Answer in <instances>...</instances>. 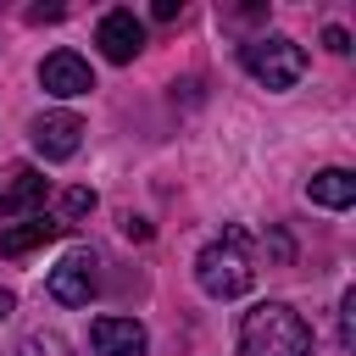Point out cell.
<instances>
[{"instance_id":"cell-4","label":"cell","mask_w":356,"mask_h":356,"mask_svg":"<svg viewBox=\"0 0 356 356\" xmlns=\"http://www.w3.org/2000/svg\"><path fill=\"white\" fill-rule=\"evenodd\" d=\"M44 289H50V300H61V306H89V295H95V256H89V250H67V256L50 267Z\"/></svg>"},{"instance_id":"cell-19","label":"cell","mask_w":356,"mask_h":356,"mask_svg":"<svg viewBox=\"0 0 356 356\" xmlns=\"http://www.w3.org/2000/svg\"><path fill=\"white\" fill-rule=\"evenodd\" d=\"M11 306H17V300H11L6 289H0V317H11Z\"/></svg>"},{"instance_id":"cell-2","label":"cell","mask_w":356,"mask_h":356,"mask_svg":"<svg viewBox=\"0 0 356 356\" xmlns=\"http://www.w3.org/2000/svg\"><path fill=\"white\" fill-rule=\"evenodd\" d=\"M195 284L211 300H239L256 284V256H250V234L245 228H222L200 256H195Z\"/></svg>"},{"instance_id":"cell-17","label":"cell","mask_w":356,"mask_h":356,"mask_svg":"<svg viewBox=\"0 0 356 356\" xmlns=\"http://www.w3.org/2000/svg\"><path fill=\"white\" fill-rule=\"evenodd\" d=\"M56 17H61V6H33L28 11V22H56Z\"/></svg>"},{"instance_id":"cell-16","label":"cell","mask_w":356,"mask_h":356,"mask_svg":"<svg viewBox=\"0 0 356 356\" xmlns=\"http://www.w3.org/2000/svg\"><path fill=\"white\" fill-rule=\"evenodd\" d=\"M122 234H128V239H150V222H145V217H128Z\"/></svg>"},{"instance_id":"cell-18","label":"cell","mask_w":356,"mask_h":356,"mask_svg":"<svg viewBox=\"0 0 356 356\" xmlns=\"http://www.w3.org/2000/svg\"><path fill=\"white\" fill-rule=\"evenodd\" d=\"M178 17V0H156V22H172Z\"/></svg>"},{"instance_id":"cell-8","label":"cell","mask_w":356,"mask_h":356,"mask_svg":"<svg viewBox=\"0 0 356 356\" xmlns=\"http://www.w3.org/2000/svg\"><path fill=\"white\" fill-rule=\"evenodd\" d=\"M78 145H83V122H78L72 111H44V117H33V150H39L44 161H67V156H78Z\"/></svg>"},{"instance_id":"cell-11","label":"cell","mask_w":356,"mask_h":356,"mask_svg":"<svg viewBox=\"0 0 356 356\" xmlns=\"http://www.w3.org/2000/svg\"><path fill=\"white\" fill-rule=\"evenodd\" d=\"M306 200H312V206H328V211H345V206L356 200V178H350L345 167H323V172L306 184Z\"/></svg>"},{"instance_id":"cell-14","label":"cell","mask_w":356,"mask_h":356,"mask_svg":"<svg viewBox=\"0 0 356 356\" xmlns=\"http://www.w3.org/2000/svg\"><path fill=\"white\" fill-rule=\"evenodd\" d=\"M350 312H356V289H345V295H339V345H345V350L356 345V328H350Z\"/></svg>"},{"instance_id":"cell-5","label":"cell","mask_w":356,"mask_h":356,"mask_svg":"<svg viewBox=\"0 0 356 356\" xmlns=\"http://www.w3.org/2000/svg\"><path fill=\"white\" fill-rule=\"evenodd\" d=\"M44 206V172H33V167H0V222H11V217H33Z\"/></svg>"},{"instance_id":"cell-1","label":"cell","mask_w":356,"mask_h":356,"mask_svg":"<svg viewBox=\"0 0 356 356\" xmlns=\"http://www.w3.org/2000/svg\"><path fill=\"white\" fill-rule=\"evenodd\" d=\"M239 356H312V328L289 300H261L239 317Z\"/></svg>"},{"instance_id":"cell-13","label":"cell","mask_w":356,"mask_h":356,"mask_svg":"<svg viewBox=\"0 0 356 356\" xmlns=\"http://www.w3.org/2000/svg\"><path fill=\"white\" fill-rule=\"evenodd\" d=\"M61 211H67V217H89V211H95V189H67V195H61Z\"/></svg>"},{"instance_id":"cell-3","label":"cell","mask_w":356,"mask_h":356,"mask_svg":"<svg viewBox=\"0 0 356 356\" xmlns=\"http://www.w3.org/2000/svg\"><path fill=\"white\" fill-rule=\"evenodd\" d=\"M239 61H245V72L261 89H295L300 72H306V50L289 33H256V39H245L239 44Z\"/></svg>"},{"instance_id":"cell-7","label":"cell","mask_w":356,"mask_h":356,"mask_svg":"<svg viewBox=\"0 0 356 356\" xmlns=\"http://www.w3.org/2000/svg\"><path fill=\"white\" fill-rule=\"evenodd\" d=\"M95 44H100V56L106 61H134L139 50H145V22L134 17V11H106L100 17V28H95Z\"/></svg>"},{"instance_id":"cell-15","label":"cell","mask_w":356,"mask_h":356,"mask_svg":"<svg viewBox=\"0 0 356 356\" xmlns=\"http://www.w3.org/2000/svg\"><path fill=\"white\" fill-rule=\"evenodd\" d=\"M323 44H328L334 56H345V50H350V33H345V28H328V33H323Z\"/></svg>"},{"instance_id":"cell-6","label":"cell","mask_w":356,"mask_h":356,"mask_svg":"<svg viewBox=\"0 0 356 356\" xmlns=\"http://www.w3.org/2000/svg\"><path fill=\"white\" fill-rule=\"evenodd\" d=\"M39 83H44V95H56V100H78V95L95 89V72H89L83 56H72V50H50L44 67H39Z\"/></svg>"},{"instance_id":"cell-10","label":"cell","mask_w":356,"mask_h":356,"mask_svg":"<svg viewBox=\"0 0 356 356\" xmlns=\"http://www.w3.org/2000/svg\"><path fill=\"white\" fill-rule=\"evenodd\" d=\"M56 234H61V222H56V217H44V211H33V217H22L17 228H6V234H0V256H28V250L50 245Z\"/></svg>"},{"instance_id":"cell-12","label":"cell","mask_w":356,"mask_h":356,"mask_svg":"<svg viewBox=\"0 0 356 356\" xmlns=\"http://www.w3.org/2000/svg\"><path fill=\"white\" fill-rule=\"evenodd\" d=\"M11 356H72V350H67V339H61V334H28Z\"/></svg>"},{"instance_id":"cell-9","label":"cell","mask_w":356,"mask_h":356,"mask_svg":"<svg viewBox=\"0 0 356 356\" xmlns=\"http://www.w3.org/2000/svg\"><path fill=\"white\" fill-rule=\"evenodd\" d=\"M89 345H95V356H145L150 334L134 317H95L89 323Z\"/></svg>"}]
</instances>
